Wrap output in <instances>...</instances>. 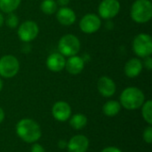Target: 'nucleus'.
Returning a JSON list of instances; mask_svg holds the SVG:
<instances>
[{"instance_id":"obj_1","label":"nucleus","mask_w":152,"mask_h":152,"mask_svg":"<svg viewBox=\"0 0 152 152\" xmlns=\"http://www.w3.org/2000/svg\"><path fill=\"white\" fill-rule=\"evenodd\" d=\"M16 133L22 141L28 143L38 141L42 134L39 125L29 118H24L18 122L16 126Z\"/></svg>"},{"instance_id":"obj_2","label":"nucleus","mask_w":152,"mask_h":152,"mask_svg":"<svg viewBox=\"0 0 152 152\" xmlns=\"http://www.w3.org/2000/svg\"><path fill=\"white\" fill-rule=\"evenodd\" d=\"M145 96L143 93L137 87H127L120 95L121 105L129 110L139 109L144 103Z\"/></svg>"},{"instance_id":"obj_3","label":"nucleus","mask_w":152,"mask_h":152,"mask_svg":"<svg viewBox=\"0 0 152 152\" xmlns=\"http://www.w3.org/2000/svg\"><path fill=\"white\" fill-rule=\"evenodd\" d=\"M131 18L136 23H146L152 18V4L150 0H136L131 7Z\"/></svg>"},{"instance_id":"obj_4","label":"nucleus","mask_w":152,"mask_h":152,"mask_svg":"<svg viewBox=\"0 0 152 152\" xmlns=\"http://www.w3.org/2000/svg\"><path fill=\"white\" fill-rule=\"evenodd\" d=\"M80 41L73 34H66L61 37L58 43V50L64 57L77 55L80 50Z\"/></svg>"},{"instance_id":"obj_5","label":"nucleus","mask_w":152,"mask_h":152,"mask_svg":"<svg viewBox=\"0 0 152 152\" xmlns=\"http://www.w3.org/2000/svg\"><path fill=\"white\" fill-rule=\"evenodd\" d=\"M133 50L141 58L151 56L152 53V38L149 34L141 33L133 41Z\"/></svg>"},{"instance_id":"obj_6","label":"nucleus","mask_w":152,"mask_h":152,"mask_svg":"<svg viewBox=\"0 0 152 152\" xmlns=\"http://www.w3.org/2000/svg\"><path fill=\"white\" fill-rule=\"evenodd\" d=\"M20 69L18 59L11 54L4 55L0 58V76L4 78L13 77Z\"/></svg>"},{"instance_id":"obj_7","label":"nucleus","mask_w":152,"mask_h":152,"mask_svg":"<svg viewBox=\"0 0 152 152\" xmlns=\"http://www.w3.org/2000/svg\"><path fill=\"white\" fill-rule=\"evenodd\" d=\"M38 32L39 28L35 21L26 20L20 25L18 28V37L22 42L28 43L37 37Z\"/></svg>"},{"instance_id":"obj_8","label":"nucleus","mask_w":152,"mask_h":152,"mask_svg":"<svg viewBox=\"0 0 152 152\" xmlns=\"http://www.w3.org/2000/svg\"><path fill=\"white\" fill-rule=\"evenodd\" d=\"M120 3L118 0H102L98 7V12L102 19L110 20L118 14Z\"/></svg>"},{"instance_id":"obj_9","label":"nucleus","mask_w":152,"mask_h":152,"mask_svg":"<svg viewBox=\"0 0 152 152\" xmlns=\"http://www.w3.org/2000/svg\"><path fill=\"white\" fill-rule=\"evenodd\" d=\"M101 26V18L94 13L86 14L79 21V28L86 34H93L98 31Z\"/></svg>"},{"instance_id":"obj_10","label":"nucleus","mask_w":152,"mask_h":152,"mask_svg":"<svg viewBox=\"0 0 152 152\" xmlns=\"http://www.w3.org/2000/svg\"><path fill=\"white\" fill-rule=\"evenodd\" d=\"M52 114L53 118L60 121L64 122L67 121L71 116V108L66 102L60 101L54 103L52 109Z\"/></svg>"},{"instance_id":"obj_11","label":"nucleus","mask_w":152,"mask_h":152,"mask_svg":"<svg viewBox=\"0 0 152 152\" xmlns=\"http://www.w3.org/2000/svg\"><path fill=\"white\" fill-rule=\"evenodd\" d=\"M89 147L88 139L82 134L73 136L67 144L68 151L69 152H86Z\"/></svg>"},{"instance_id":"obj_12","label":"nucleus","mask_w":152,"mask_h":152,"mask_svg":"<svg viewBox=\"0 0 152 152\" xmlns=\"http://www.w3.org/2000/svg\"><path fill=\"white\" fill-rule=\"evenodd\" d=\"M97 88L99 93L104 97H111L116 93V84L109 77H102L97 83Z\"/></svg>"},{"instance_id":"obj_13","label":"nucleus","mask_w":152,"mask_h":152,"mask_svg":"<svg viewBox=\"0 0 152 152\" xmlns=\"http://www.w3.org/2000/svg\"><path fill=\"white\" fill-rule=\"evenodd\" d=\"M66 59L60 53H53L47 57L46 66L53 72H60L65 69Z\"/></svg>"},{"instance_id":"obj_14","label":"nucleus","mask_w":152,"mask_h":152,"mask_svg":"<svg viewBox=\"0 0 152 152\" xmlns=\"http://www.w3.org/2000/svg\"><path fill=\"white\" fill-rule=\"evenodd\" d=\"M85 68V61L82 57L73 55L69 57L65 63L66 70L71 75H77L83 71Z\"/></svg>"},{"instance_id":"obj_15","label":"nucleus","mask_w":152,"mask_h":152,"mask_svg":"<svg viewBox=\"0 0 152 152\" xmlns=\"http://www.w3.org/2000/svg\"><path fill=\"white\" fill-rule=\"evenodd\" d=\"M56 18L57 20L64 26H69L72 25L76 21V13L75 12L69 8V7H61L56 12Z\"/></svg>"},{"instance_id":"obj_16","label":"nucleus","mask_w":152,"mask_h":152,"mask_svg":"<svg viewBox=\"0 0 152 152\" xmlns=\"http://www.w3.org/2000/svg\"><path fill=\"white\" fill-rule=\"evenodd\" d=\"M142 68V62L138 58H132L125 65V73L128 77L134 78L141 74Z\"/></svg>"},{"instance_id":"obj_17","label":"nucleus","mask_w":152,"mask_h":152,"mask_svg":"<svg viewBox=\"0 0 152 152\" xmlns=\"http://www.w3.org/2000/svg\"><path fill=\"white\" fill-rule=\"evenodd\" d=\"M120 110H121V105L117 101H109L102 107L103 113L108 117H114L118 115Z\"/></svg>"},{"instance_id":"obj_18","label":"nucleus","mask_w":152,"mask_h":152,"mask_svg":"<svg viewBox=\"0 0 152 152\" xmlns=\"http://www.w3.org/2000/svg\"><path fill=\"white\" fill-rule=\"evenodd\" d=\"M87 124V118L84 114H76L71 117L69 120V125L72 128L76 130L83 129Z\"/></svg>"},{"instance_id":"obj_19","label":"nucleus","mask_w":152,"mask_h":152,"mask_svg":"<svg viewBox=\"0 0 152 152\" xmlns=\"http://www.w3.org/2000/svg\"><path fill=\"white\" fill-rule=\"evenodd\" d=\"M20 4V0H0V10L4 13L13 12Z\"/></svg>"},{"instance_id":"obj_20","label":"nucleus","mask_w":152,"mask_h":152,"mask_svg":"<svg viewBox=\"0 0 152 152\" xmlns=\"http://www.w3.org/2000/svg\"><path fill=\"white\" fill-rule=\"evenodd\" d=\"M40 7L45 14L51 15L57 12L58 4L55 0H43Z\"/></svg>"},{"instance_id":"obj_21","label":"nucleus","mask_w":152,"mask_h":152,"mask_svg":"<svg viewBox=\"0 0 152 152\" xmlns=\"http://www.w3.org/2000/svg\"><path fill=\"white\" fill-rule=\"evenodd\" d=\"M142 114L143 117V119L149 124H152V102L151 100L145 102L142 104Z\"/></svg>"},{"instance_id":"obj_22","label":"nucleus","mask_w":152,"mask_h":152,"mask_svg":"<svg viewBox=\"0 0 152 152\" xmlns=\"http://www.w3.org/2000/svg\"><path fill=\"white\" fill-rule=\"evenodd\" d=\"M4 22H5V24H6V26L8 28H15L18 26V24H19V18H18V16L15 13L10 12V13H8Z\"/></svg>"},{"instance_id":"obj_23","label":"nucleus","mask_w":152,"mask_h":152,"mask_svg":"<svg viewBox=\"0 0 152 152\" xmlns=\"http://www.w3.org/2000/svg\"><path fill=\"white\" fill-rule=\"evenodd\" d=\"M143 140L147 142V143H151L152 142V127L150 126L147 128H145V130L143 131V134H142Z\"/></svg>"},{"instance_id":"obj_24","label":"nucleus","mask_w":152,"mask_h":152,"mask_svg":"<svg viewBox=\"0 0 152 152\" xmlns=\"http://www.w3.org/2000/svg\"><path fill=\"white\" fill-rule=\"evenodd\" d=\"M142 65H144V67L148 69V70H151L152 69V59L151 56H147L144 58L143 63Z\"/></svg>"},{"instance_id":"obj_25","label":"nucleus","mask_w":152,"mask_h":152,"mask_svg":"<svg viewBox=\"0 0 152 152\" xmlns=\"http://www.w3.org/2000/svg\"><path fill=\"white\" fill-rule=\"evenodd\" d=\"M30 152H45V149L40 145V144H34L32 147H31V150H30Z\"/></svg>"},{"instance_id":"obj_26","label":"nucleus","mask_w":152,"mask_h":152,"mask_svg":"<svg viewBox=\"0 0 152 152\" xmlns=\"http://www.w3.org/2000/svg\"><path fill=\"white\" fill-rule=\"evenodd\" d=\"M102 152H122L119 149L116 148V147H107L105 149H103Z\"/></svg>"},{"instance_id":"obj_27","label":"nucleus","mask_w":152,"mask_h":152,"mask_svg":"<svg viewBox=\"0 0 152 152\" xmlns=\"http://www.w3.org/2000/svg\"><path fill=\"white\" fill-rule=\"evenodd\" d=\"M70 0H56V3L58 5H61V7L67 6L69 4Z\"/></svg>"},{"instance_id":"obj_28","label":"nucleus","mask_w":152,"mask_h":152,"mask_svg":"<svg viewBox=\"0 0 152 152\" xmlns=\"http://www.w3.org/2000/svg\"><path fill=\"white\" fill-rule=\"evenodd\" d=\"M67 142L64 141V140H61L59 142H58V146H59V148L60 149H65V148H67Z\"/></svg>"},{"instance_id":"obj_29","label":"nucleus","mask_w":152,"mask_h":152,"mask_svg":"<svg viewBox=\"0 0 152 152\" xmlns=\"http://www.w3.org/2000/svg\"><path fill=\"white\" fill-rule=\"evenodd\" d=\"M4 118V112L3 109L0 107V123L3 122Z\"/></svg>"},{"instance_id":"obj_30","label":"nucleus","mask_w":152,"mask_h":152,"mask_svg":"<svg viewBox=\"0 0 152 152\" xmlns=\"http://www.w3.org/2000/svg\"><path fill=\"white\" fill-rule=\"evenodd\" d=\"M4 16H3V14L0 12V28L3 26V24H4Z\"/></svg>"},{"instance_id":"obj_31","label":"nucleus","mask_w":152,"mask_h":152,"mask_svg":"<svg viewBox=\"0 0 152 152\" xmlns=\"http://www.w3.org/2000/svg\"><path fill=\"white\" fill-rule=\"evenodd\" d=\"M2 89H3V81H2V79L0 78V92L2 91Z\"/></svg>"}]
</instances>
